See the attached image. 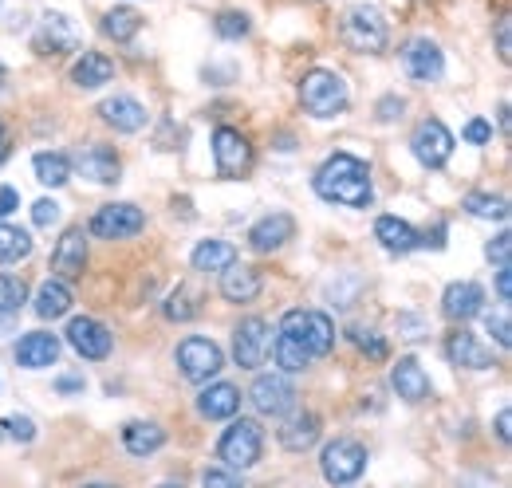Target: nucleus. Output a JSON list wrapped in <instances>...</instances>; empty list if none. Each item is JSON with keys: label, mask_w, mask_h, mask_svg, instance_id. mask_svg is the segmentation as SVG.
<instances>
[{"label": "nucleus", "mask_w": 512, "mask_h": 488, "mask_svg": "<svg viewBox=\"0 0 512 488\" xmlns=\"http://www.w3.org/2000/svg\"><path fill=\"white\" fill-rule=\"evenodd\" d=\"M316 193L327 205H347V209H371L375 185H371V166L355 154H331L316 170Z\"/></svg>", "instance_id": "f257e3e1"}, {"label": "nucleus", "mask_w": 512, "mask_h": 488, "mask_svg": "<svg viewBox=\"0 0 512 488\" xmlns=\"http://www.w3.org/2000/svg\"><path fill=\"white\" fill-rule=\"evenodd\" d=\"M300 103L312 119H335L347 111L351 103V91H347V79L339 71H327V67H316L300 79Z\"/></svg>", "instance_id": "f03ea898"}, {"label": "nucleus", "mask_w": 512, "mask_h": 488, "mask_svg": "<svg viewBox=\"0 0 512 488\" xmlns=\"http://www.w3.org/2000/svg\"><path fill=\"white\" fill-rule=\"evenodd\" d=\"M339 40L359 52V56H379L390 40V28H386V16L375 4H355L343 12L339 20Z\"/></svg>", "instance_id": "7ed1b4c3"}, {"label": "nucleus", "mask_w": 512, "mask_h": 488, "mask_svg": "<svg viewBox=\"0 0 512 488\" xmlns=\"http://www.w3.org/2000/svg\"><path fill=\"white\" fill-rule=\"evenodd\" d=\"M280 331H284V335H292V339H296L312 359L331 355V347H335V323H331V315H327V311H304V307H292V311H284Z\"/></svg>", "instance_id": "20e7f679"}, {"label": "nucleus", "mask_w": 512, "mask_h": 488, "mask_svg": "<svg viewBox=\"0 0 512 488\" xmlns=\"http://www.w3.org/2000/svg\"><path fill=\"white\" fill-rule=\"evenodd\" d=\"M260 453H264V429L256 426L253 418L233 422V426L221 433V441H217L221 465H229V469H237V473L253 469L256 461H260Z\"/></svg>", "instance_id": "39448f33"}, {"label": "nucleus", "mask_w": 512, "mask_h": 488, "mask_svg": "<svg viewBox=\"0 0 512 488\" xmlns=\"http://www.w3.org/2000/svg\"><path fill=\"white\" fill-rule=\"evenodd\" d=\"M213 166H217V178H225V182L249 178V170H253V142L241 130H233V126H217L213 130Z\"/></svg>", "instance_id": "423d86ee"}, {"label": "nucleus", "mask_w": 512, "mask_h": 488, "mask_svg": "<svg viewBox=\"0 0 512 488\" xmlns=\"http://www.w3.org/2000/svg\"><path fill=\"white\" fill-rule=\"evenodd\" d=\"M174 363L182 370V378L186 382H209V378H217L221 374V366H225V351L213 343V339H201V335H190V339H182L178 343V351H174Z\"/></svg>", "instance_id": "0eeeda50"}, {"label": "nucleus", "mask_w": 512, "mask_h": 488, "mask_svg": "<svg viewBox=\"0 0 512 488\" xmlns=\"http://www.w3.org/2000/svg\"><path fill=\"white\" fill-rule=\"evenodd\" d=\"M320 469H323V481L331 485H351L363 477L367 469V445H359L355 437H335L320 457Z\"/></svg>", "instance_id": "6e6552de"}, {"label": "nucleus", "mask_w": 512, "mask_h": 488, "mask_svg": "<svg viewBox=\"0 0 512 488\" xmlns=\"http://www.w3.org/2000/svg\"><path fill=\"white\" fill-rule=\"evenodd\" d=\"M453 146L457 142H453V134L442 119H422L410 134V150H414L418 166H426V170H442L453 158Z\"/></svg>", "instance_id": "1a4fd4ad"}, {"label": "nucleus", "mask_w": 512, "mask_h": 488, "mask_svg": "<svg viewBox=\"0 0 512 488\" xmlns=\"http://www.w3.org/2000/svg\"><path fill=\"white\" fill-rule=\"evenodd\" d=\"M142 225H146V213H142L138 205H130V201H115V205L95 209V217H91L87 233H91V237H99V241H127V237H134V233H142Z\"/></svg>", "instance_id": "9d476101"}, {"label": "nucleus", "mask_w": 512, "mask_h": 488, "mask_svg": "<svg viewBox=\"0 0 512 488\" xmlns=\"http://www.w3.org/2000/svg\"><path fill=\"white\" fill-rule=\"evenodd\" d=\"M268 347H272V327H268V319L249 315V319H241V323H237V331H233V359H237L241 370H256V366H264Z\"/></svg>", "instance_id": "9b49d317"}, {"label": "nucleus", "mask_w": 512, "mask_h": 488, "mask_svg": "<svg viewBox=\"0 0 512 488\" xmlns=\"http://www.w3.org/2000/svg\"><path fill=\"white\" fill-rule=\"evenodd\" d=\"M67 347H71L79 359H87V363H103V359L111 355V347H115V335H111L99 319L79 315V319L67 323Z\"/></svg>", "instance_id": "f8f14e48"}, {"label": "nucleus", "mask_w": 512, "mask_h": 488, "mask_svg": "<svg viewBox=\"0 0 512 488\" xmlns=\"http://www.w3.org/2000/svg\"><path fill=\"white\" fill-rule=\"evenodd\" d=\"M79 48V32H75V24L67 20L64 12H44V20H40V28H36V36H32V52L36 56H67V52H75Z\"/></svg>", "instance_id": "ddd939ff"}, {"label": "nucleus", "mask_w": 512, "mask_h": 488, "mask_svg": "<svg viewBox=\"0 0 512 488\" xmlns=\"http://www.w3.org/2000/svg\"><path fill=\"white\" fill-rule=\"evenodd\" d=\"M253 406L264 418H284L296 410V386L284 378V374H260L249 390Z\"/></svg>", "instance_id": "4468645a"}, {"label": "nucleus", "mask_w": 512, "mask_h": 488, "mask_svg": "<svg viewBox=\"0 0 512 488\" xmlns=\"http://www.w3.org/2000/svg\"><path fill=\"white\" fill-rule=\"evenodd\" d=\"M402 67H406V75L414 83H438L446 75V56H442V48L434 40L418 36V40H410L402 48Z\"/></svg>", "instance_id": "2eb2a0df"}, {"label": "nucleus", "mask_w": 512, "mask_h": 488, "mask_svg": "<svg viewBox=\"0 0 512 488\" xmlns=\"http://www.w3.org/2000/svg\"><path fill=\"white\" fill-rule=\"evenodd\" d=\"M87 182L95 185H115L119 182V174H123V162H119V154L111 150V146H103V142H91V146H83L79 154H75V162H71Z\"/></svg>", "instance_id": "dca6fc26"}, {"label": "nucleus", "mask_w": 512, "mask_h": 488, "mask_svg": "<svg viewBox=\"0 0 512 488\" xmlns=\"http://www.w3.org/2000/svg\"><path fill=\"white\" fill-rule=\"evenodd\" d=\"M390 386H394V394H398L406 406H422V402L434 394L430 374L422 370V363H418L414 355H406V359L394 363V370H390Z\"/></svg>", "instance_id": "f3484780"}, {"label": "nucleus", "mask_w": 512, "mask_h": 488, "mask_svg": "<svg viewBox=\"0 0 512 488\" xmlns=\"http://www.w3.org/2000/svg\"><path fill=\"white\" fill-rule=\"evenodd\" d=\"M446 359L453 366H461V370H493L497 366L493 351L473 331H465V323H457V331L446 339Z\"/></svg>", "instance_id": "a211bd4d"}, {"label": "nucleus", "mask_w": 512, "mask_h": 488, "mask_svg": "<svg viewBox=\"0 0 512 488\" xmlns=\"http://www.w3.org/2000/svg\"><path fill=\"white\" fill-rule=\"evenodd\" d=\"M485 311V288L473 280H457L442 292V315L449 323H469Z\"/></svg>", "instance_id": "6ab92c4d"}, {"label": "nucleus", "mask_w": 512, "mask_h": 488, "mask_svg": "<svg viewBox=\"0 0 512 488\" xmlns=\"http://www.w3.org/2000/svg\"><path fill=\"white\" fill-rule=\"evenodd\" d=\"M83 268H87V233L75 225V229H67L64 237H60L56 252H52V272L60 280H79Z\"/></svg>", "instance_id": "aec40b11"}, {"label": "nucleus", "mask_w": 512, "mask_h": 488, "mask_svg": "<svg viewBox=\"0 0 512 488\" xmlns=\"http://www.w3.org/2000/svg\"><path fill=\"white\" fill-rule=\"evenodd\" d=\"M296 237V217L292 213H268L249 229V248L253 252H276Z\"/></svg>", "instance_id": "412c9836"}, {"label": "nucleus", "mask_w": 512, "mask_h": 488, "mask_svg": "<svg viewBox=\"0 0 512 488\" xmlns=\"http://www.w3.org/2000/svg\"><path fill=\"white\" fill-rule=\"evenodd\" d=\"M197 410H201V418H209V422L237 418V410H241V390H237L233 382H209V386L197 394Z\"/></svg>", "instance_id": "4be33fe9"}, {"label": "nucleus", "mask_w": 512, "mask_h": 488, "mask_svg": "<svg viewBox=\"0 0 512 488\" xmlns=\"http://www.w3.org/2000/svg\"><path fill=\"white\" fill-rule=\"evenodd\" d=\"M288 422L276 429V441L288 449V453H304V449H312L316 441H320V418L316 414H308V410H292V414H284Z\"/></svg>", "instance_id": "5701e85b"}, {"label": "nucleus", "mask_w": 512, "mask_h": 488, "mask_svg": "<svg viewBox=\"0 0 512 488\" xmlns=\"http://www.w3.org/2000/svg\"><path fill=\"white\" fill-rule=\"evenodd\" d=\"M60 359V339L48 335V331H28L20 343H16V363L24 370H44V366H56Z\"/></svg>", "instance_id": "b1692460"}, {"label": "nucleus", "mask_w": 512, "mask_h": 488, "mask_svg": "<svg viewBox=\"0 0 512 488\" xmlns=\"http://www.w3.org/2000/svg\"><path fill=\"white\" fill-rule=\"evenodd\" d=\"M260 288H264V280H260V272L249 268V264H229L225 272H221V296L229 300V304H253L256 296H260Z\"/></svg>", "instance_id": "393cba45"}, {"label": "nucleus", "mask_w": 512, "mask_h": 488, "mask_svg": "<svg viewBox=\"0 0 512 488\" xmlns=\"http://www.w3.org/2000/svg\"><path fill=\"white\" fill-rule=\"evenodd\" d=\"M99 115H103V122H107L111 130H119V134H138V130L146 126V107H142L138 99H130V95L107 99V103L99 107Z\"/></svg>", "instance_id": "a878e982"}, {"label": "nucleus", "mask_w": 512, "mask_h": 488, "mask_svg": "<svg viewBox=\"0 0 512 488\" xmlns=\"http://www.w3.org/2000/svg\"><path fill=\"white\" fill-rule=\"evenodd\" d=\"M115 79V63L107 60L103 52H83L75 67H71V83L79 87V91H99L103 83H111Z\"/></svg>", "instance_id": "bb28decb"}, {"label": "nucleus", "mask_w": 512, "mask_h": 488, "mask_svg": "<svg viewBox=\"0 0 512 488\" xmlns=\"http://www.w3.org/2000/svg\"><path fill=\"white\" fill-rule=\"evenodd\" d=\"M71 288H67V280H60V276H52V280H44L40 284V292H36V304H32V311L40 315V319H64L67 311H71Z\"/></svg>", "instance_id": "cd10ccee"}, {"label": "nucleus", "mask_w": 512, "mask_h": 488, "mask_svg": "<svg viewBox=\"0 0 512 488\" xmlns=\"http://www.w3.org/2000/svg\"><path fill=\"white\" fill-rule=\"evenodd\" d=\"M375 241L383 244L390 256H406V252L418 248V233L398 217H379L375 221Z\"/></svg>", "instance_id": "c85d7f7f"}, {"label": "nucleus", "mask_w": 512, "mask_h": 488, "mask_svg": "<svg viewBox=\"0 0 512 488\" xmlns=\"http://www.w3.org/2000/svg\"><path fill=\"white\" fill-rule=\"evenodd\" d=\"M123 445H127L130 457H150L166 445V429L158 422H130V426H123Z\"/></svg>", "instance_id": "c756f323"}, {"label": "nucleus", "mask_w": 512, "mask_h": 488, "mask_svg": "<svg viewBox=\"0 0 512 488\" xmlns=\"http://www.w3.org/2000/svg\"><path fill=\"white\" fill-rule=\"evenodd\" d=\"M103 36L107 40H115V44H130L138 32H142V12L138 8H130V4H119V8H111L107 16H103Z\"/></svg>", "instance_id": "7c9ffc66"}, {"label": "nucleus", "mask_w": 512, "mask_h": 488, "mask_svg": "<svg viewBox=\"0 0 512 488\" xmlns=\"http://www.w3.org/2000/svg\"><path fill=\"white\" fill-rule=\"evenodd\" d=\"M233 260H237V248L229 241H201L190 256V264L197 272H225Z\"/></svg>", "instance_id": "2f4dec72"}, {"label": "nucleus", "mask_w": 512, "mask_h": 488, "mask_svg": "<svg viewBox=\"0 0 512 488\" xmlns=\"http://www.w3.org/2000/svg\"><path fill=\"white\" fill-rule=\"evenodd\" d=\"M32 170H36V182L40 185H52V189H60V185L71 182V158L60 154V150H44V154H36L32 158Z\"/></svg>", "instance_id": "473e14b6"}, {"label": "nucleus", "mask_w": 512, "mask_h": 488, "mask_svg": "<svg viewBox=\"0 0 512 488\" xmlns=\"http://www.w3.org/2000/svg\"><path fill=\"white\" fill-rule=\"evenodd\" d=\"M272 355H276V366L284 370V374H304L308 363H312V355L292 339V335H284V331H276V339H272V347H268Z\"/></svg>", "instance_id": "72a5a7b5"}, {"label": "nucleus", "mask_w": 512, "mask_h": 488, "mask_svg": "<svg viewBox=\"0 0 512 488\" xmlns=\"http://www.w3.org/2000/svg\"><path fill=\"white\" fill-rule=\"evenodd\" d=\"M461 209L469 217H481V221H509V201L505 197H493V193H465L461 197Z\"/></svg>", "instance_id": "f704fd0d"}, {"label": "nucleus", "mask_w": 512, "mask_h": 488, "mask_svg": "<svg viewBox=\"0 0 512 488\" xmlns=\"http://www.w3.org/2000/svg\"><path fill=\"white\" fill-rule=\"evenodd\" d=\"M162 315H166L170 323H190V319H197V315H201V300H197V292L186 288V284H178V288L166 296Z\"/></svg>", "instance_id": "c9c22d12"}, {"label": "nucleus", "mask_w": 512, "mask_h": 488, "mask_svg": "<svg viewBox=\"0 0 512 488\" xmlns=\"http://www.w3.org/2000/svg\"><path fill=\"white\" fill-rule=\"evenodd\" d=\"M28 256H32V237L24 229L0 221V264H20Z\"/></svg>", "instance_id": "e433bc0d"}, {"label": "nucleus", "mask_w": 512, "mask_h": 488, "mask_svg": "<svg viewBox=\"0 0 512 488\" xmlns=\"http://www.w3.org/2000/svg\"><path fill=\"white\" fill-rule=\"evenodd\" d=\"M213 32H217L221 40H245V36L253 32V20H249V12L225 8V12L213 16Z\"/></svg>", "instance_id": "4c0bfd02"}, {"label": "nucleus", "mask_w": 512, "mask_h": 488, "mask_svg": "<svg viewBox=\"0 0 512 488\" xmlns=\"http://www.w3.org/2000/svg\"><path fill=\"white\" fill-rule=\"evenodd\" d=\"M28 304V284L20 280V276H0V319H8V315H16L20 307Z\"/></svg>", "instance_id": "58836bf2"}, {"label": "nucleus", "mask_w": 512, "mask_h": 488, "mask_svg": "<svg viewBox=\"0 0 512 488\" xmlns=\"http://www.w3.org/2000/svg\"><path fill=\"white\" fill-rule=\"evenodd\" d=\"M351 339H355V347L371 359V363H386V355H390V347H386V339L379 331H367V327H351Z\"/></svg>", "instance_id": "ea45409f"}, {"label": "nucleus", "mask_w": 512, "mask_h": 488, "mask_svg": "<svg viewBox=\"0 0 512 488\" xmlns=\"http://www.w3.org/2000/svg\"><path fill=\"white\" fill-rule=\"evenodd\" d=\"M0 429L12 437V441H20V445H28V441H36V422L32 418H24V414H8Z\"/></svg>", "instance_id": "a19ab883"}, {"label": "nucleus", "mask_w": 512, "mask_h": 488, "mask_svg": "<svg viewBox=\"0 0 512 488\" xmlns=\"http://www.w3.org/2000/svg\"><path fill=\"white\" fill-rule=\"evenodd\" d=\"M481 315H485V311H481ZM485 331L497 339V347H505V351L512 347V327H509V315H505V311H497V315L489 311V315H485Z\"/></svg>", "instance_id": "79ce46f5"}, {"label": "nucleus", "mask_w": 512, "mask_h": 488, "mask_svg": "<svg viewBox=\"0 0 512 488\" xmlns=\"http://www.w3.org/2000/svg\"><path fill=\"white\" fill-rule=\"evenodd\" d=\"M60 213H64V209H60V201H52V197H40V201L32 205V221H36L40 229H52V225L60 221Z\"/></svg>", "instance_id": "37998d69"}, {"label": "nucleus", "mask_w": 512, "mask_h": 488, "mask_svg": "<svg viewBox=\"0 0 512 488\" xmlns=\"http://www.w3.org/2000/svg\"><path fill=\"white\" fill-rule=\"evenodd\" d=\"M398 335H402V339H410V343H418V339H426V335H430V327H426L418 315L402 311V315H398Z\"/></svg>", "instance_id": "c03bdc74"}, {"label": "nucleus", "mask_w": 512, "mask_h": 488, "mask_svg": "<svg viewBox=\"0 0 512 488\" xmlns=\"http://www.w3.org/2000/svg\"><path fill=\"white\" fill-rule=\"evenodd\" d=\"M485 256H489V264H509V256H512V237H509V233H497L493 241L485 244Z\"/></svg>", "instance_id": "a18cd8bd"}, {"label": "nucleus", "mask_w": 512, "mask_h": 488, "mask_svg": "<svg viewBox=\"0 0 512 488\" xmlns=\"http://www.w3.org/2000/svg\"><path fill=\"white\" fill-rule=\"evenodd\" d=\"M461 138L469 142V146H485L489 138H493V126L485 119H469L465 122V130H461Z\"/></svg>", "instance_id": "49530a36"}, {"label": "nucleus", "mask_w": 512, "mask_h": 488, "mask_svg": "<svg viewBox=\"0 0 512 488\" xmlns=\"http://www.w3.org/2000/svg\"><path fill=\"white\" fill-rule=\"evenodd\" d=\"M402 111H406V103H402L398 95H386L383 103L375 107V115H379V122H394V119H402Z\"/></svg>", "instance_id": "de8ad7c7"}, {"label": "nucleus", "mask_w": 512, "mask_h": 488, "mask_svg": "<svg viewBox=\"0 0 512 488\" xmlns=\"http://www.w3.org/2000/svg\"><path fill=\"white\" fill-rule=\"evenodd\" d=\"M509 16H501L497 20V56H501V63H509L512 60V40H509Z\"/></svg>", "instance_id": "09e8293b"}, {"label": "nucleus", "mask_w": 512, "mask_h": 488, "mask_svg": "<svg viewBox=\"0 0 512 488\" xmlns=\"http://www.w3.org/2000/svg\"><path fill=\"white\" fill-rule=\"evenodd\" d=\"M201 485H241V473H225V469H205L201 473Z\"/></svg>", "instance_id": "8fccbe9b"}, {"label": "nucleus", "mask_w": 512, "mask_h": 488, "mask_svg": "<svg viewBox=\"0 0 512 488\" xmlns=\"http://www.w3.org/2000/svg\"><path fill=\"white\" fill-rule=\"evenodd\" d=\"M16 209H20V193H16L12 185H4V189H0V217H12Z\"/></svg>", "instance_id": "3c124183"}, {"label": "nucleus", "mask_w": 512, "mask_h": 488, "mask_svg": "<svg viewBox=\"0 0 512 488\" xmlns=\"http://www.w3.org/2000/svg\"><path fill=\"white\" fill-rule=\"evenodd\" d=\"M497 296H501V304H509V296H512V284H509V264H497Z\"/></svg>", "instance_id": "603ef678"}, {"label": "nucleus", "mask_w": 512, "mask_h": 488, "mask_svg": "<svg viewBox=\"0 0 512 488\" xmlns=\"http://www.w3.org/2000/svg\"><path fill=\"white\" fill-rule=\"evenodd\" d=\"M512 414L509 410H501V414H497V441H501V445H509L512 441Z\"/></svg>", "instance_id": "864d4df0"}, {"label": "nucleus", "mask_w": 512, "mask_h": 488, "mask_svg": "<svg viewBox=\"0 0 512 488\" xmlns=\"http://www.w3.org/2000/svg\"><path fill=\"white\" fill-rule=\"evenodd\" d=\"M83 386H87V382H83V378H75V374H64V378L56 382V390H60V394H75V390H83Z\"/></svg>", "instance_id": "5fc2aeb1"}, {"label": "nucleus", "mask_w": 512, "mask_h": 488, "mask_svg": "<svg viewBox=\"0 0 512 488\" xmlns=\"http://www.w3.org/2000/svg\"><path fill=\"white\" fill-rule=\"evenodd\" d=\"M8 154H12V146H8V130H4V122H0V166L8 162Z\"/></svg>", "instance_id": "6e6d98bb"}, {"label": "nucleus", "mask_w": 512, "mask_h": 488, "mask_svg": "<svg viewBox=\"0 0 512 488\" xmlns=\"http://www.w3.org/2000/svg\"><path fill=\"white\" fill-rule=\"evenodd\" d=\"M501 130L509 134V103H501Z\"/></svg>", "instance_id": "4d7b16f0"}]
</instances>
